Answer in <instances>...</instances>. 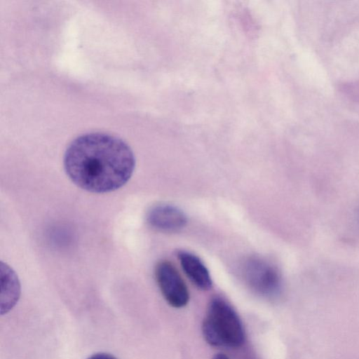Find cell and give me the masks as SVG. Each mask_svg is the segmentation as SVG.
<instances>
[{
  "label": "cell",
  "mask_w": 359,
  "mask_h": 359,
  "mask_svg": "<svg viewBox=\"0 0 359 359\" xmlns=\"http://www.w3.org/2000/svg\"><path fill=\"white\" fill-rule=\"evenodd\" d=\"M64 168L79 187L92 193H107L131 177L135 158L122 139L104 133H88L74 139L64 155Z\"/></svg>",
  "instance_id": "cell-1"
},
{
  "label": "cell",
  "mask_w": 359,
  "mask_h": 359,
  "mask_svg": "<svg viewBox=\"0 0 359 359\" xmlns=\"http://www.w3.org/2000/svg\"><path fill=\"white\" fill-rule=\"evenodd\" d=\"M205 341L217 347L237 348L245 341L242 322L233 307L222 297L212 298L202 325Z\"/></svg>",
  "instance_id": "cell-2"
},
{
  "label": "cell",
  "mask_w": 359,
  "mask_h": 359,
  "mask_svg": "<svg viewBox=\"0 0 359 359\" xmlns=\"http://www.w3.org/2000/svg\"><path fill=\"white\" fill-rule=\"evenodd\" d=\"M241 273L248 286L264 297L276 298L281 292L282 280L279 271L264 259L247 258L241 266Z\"/></svg>",
  "instance_id": "cell-3"
},
{
  "label": "cell",
  "mask_w": 359,
  "mask_h": 359,
  "mask_svg": "<svg viewBox=\"0 0 359 359\" xmlns=\"http://www.w3.org/2000/svg\"><path fill=\"white\" fill-rule=\"evenodd\" d=\"M155 277L165 301L174 308H182L187 304L189 292L187 285L175 266L163 260L155 267Z\"/></svg>",
  "instance_id": "cell-4"
},
{
  "label": "cell",
  "mask_w": 359,
  "mask_h": 359,
  "mask_svg": "<svg viewBox=\"0 0 359 359\" xmlns=\"http://www.w3.org/2000/svg\"><path fill=\"white\" fill-rule=\"evenodd\" d=\"M147 220L154 229L163 232H176L187 223L185 213L179 208L169 204H158L148 212Z\"/></svg>",
  "instance_id": "cell-5"
},
{
  "label": "cell",
  "mask_w": 359,
  "mask_h": 359,
  "mask_svg": "<svg viewBox=\"0 0 359 359\" xmlns=\"http://www.w3.org/2000/svg\"><path fill=\"white\" fill-rule=\"evenodd\" d=\"M177 258L186 276L198 288L208 290L212 287L210 272L198 257L190 252L180 250L177 252Z\"/></svg>",
  "instance_id": "cell-6"
},
{
  "label": "cell",
  "mask_w": 359,
  "mask_h": 359,
  "mask_svg": "<svg viewBox=\"0 0 359 359\" xmlns=\"http://www.w3.org/2000/svg\"><path fill=\"white\" fill-rule=\"evenodd\" d=\"M88 359H116L114 355L106 353H97L92 355Z\"/></svg>",
  "instance_id": "cell-7"
},
{
  "label": "cell",
  "mask_w": 359,
  "mask_h": 359,
  "mask_svg": "<svg viewBox=\"0 0 359 359\" xmlns=\"http://www.w3.org/2000/svg\"><path fill=\"white\" fill-rule=\"evenodd\" d=\"M212 359H229V358L224 354L219 353L214 355Z\"/></svg>",
  "instance_id": "cell-8"
}]
</instances>
